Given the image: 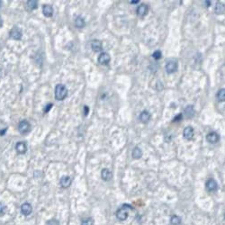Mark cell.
Returning <instances> with one entry per match:
<instances>
[{
    "label": "cell",
    "mask_w": 225,
    "mask_h": 225,
    "mask_svg": "<svg viewBox=\"0 0 225 225\" xmlns=\"http://www.w3.org/2000/svg\"><path fill=\"white\" fill-rule=\"evenodd\" d=\"M101 177L104 181H109L112 178V173L109 169L104 168L101 172Z\"/></svg>",
    "instance_id": "16"
},
{
    "label": "cell",
    "mask_w": 225,
    "mask_h": 225,
    "mask_svg": "<svg viewBox=\"0 0 225 225\" xmlns=\"http://www.w3.org/2000/svg\"><path fill=\"white\" fill-rule=\"evenodd\" d=\"M170 222L172 225H180L181 223V218L177 215H172L170 219Z\"/></svg>",
    "instance_id": "23"
},
{
    "label": "cell",
    "mask_w": 225,
    "mask_h": 225,
    "mask_svg": "<svg viewBox=\"0 0 225 225\" xmlns=\"http://www.w3.org/2000/svg\"><path fill=\"white\" fill-rule=\"evenodd\" d=\"M194 113H195V111H194V107H193L192 105H188V106L186 108V110H185V114L186 115V117H187V118L193 117V116L194 115Z\"/></svg>",
    "instance_id": "20"
},
{
    "label": "cell",
    "mask_w": 225,
    "mask_h": 225,
    "mask_svg": "<svg viewBox=\"0 0 225 225\" xmlns=\"http://www.w3.org/2000/svg\"><path fill=\"white\" fill-rule=\"evenodd\" d=\"M1 77H2V69H0V78H1Z\"/></svg>",
    "instance_id": "33"
},
{
    "label": "cell",
    "mask_w": 225,
    "mask_h": 225,
    "mask_svg": "<svg viewBox=\"0 0 225 225\" xmlns=\"http://www.w3.org/2000/svg\"><path fill=\"white\" fill-rule=\"evenodd\" d=\"M68 95V89L67 87L62 85V84H59L56 86L55 87V98L57 100H63L64 98H66V96Z\"/></svg>",
    "instance_id": "1"
},
{
    "label": "cell",
    "mask_w": 225,
    "mask_h": 225,
    "mask_svg": "<svg viewBox=\"0 0 225 225\" xmlns=\"http://www.w3.org/2000/svg\"><path fill=\"white\" fill-rule=\"evenodd\" d=\"M48 225H60V223L56 220H51L50 221H48Z\"/></svg>",
    "instance_id": "27"
},
{
    "label": "cell",
    "mask_w": 225,
    "mask_h": 225,
    "mask_svg": "<svg viewBox=\"0 0 225 225\" xmlns=\"http://www.w3.org/2000/svg\"><path fill=\"white\" fill-rule=\"evenodd\" d=\"M81 225H93V220L91 218H87L81 222Z\"/></svg>",
    "instance_id": "26"
},
{
    "label": "cell",
    "mask_w": 225,
    "mask_h": 225,
    "mask_svg": "<svg viewBox=\"0 0 225 225\" xmlns=\"http://www.w3.org/2000/svg\"><path fill=\"white\" fill-rule=\"evenodd\" d=\"M91 48H92V50H93L94 51H95V52L100 51H102V48H103L102 42H101L100 41H98V40H94V41L91 42Z\"/></svg>",
    "instance_id": "14"
},
{
    "label": "cell",
    "mask_w": 225,
    "mask_h": 225,
    "mask_svg": "<svg viewBox=\"0 0 225 225\" xmlns=\"http://www.w3.org/2000/svg\"><path fill=\"white\" fill-rule=\"evenodd\" d=\"M206 189L209 192H214L218 189V185L214 179H209L206 182Z\"/></svg>",
    "instance_id": "7"
},
{
    "label": "cell",
    "mask_w": 225,
    "mask_h": 225,
    "mask_svg": "<svg viewBox=\"0 0 225 225\" xmlns=\"http://www.w3.org/2000/svg\"><path fill=\"white\" fill-rule=\"evenodd\" d=\"M71 182H72V179H71L69 177L65 176V177H61V179H60V186H61L63 188H68V187L70 186Z\"/></svg>",
    "instance_id": "12"
},
{
    "label": "cell",
    "mask_w": 225,
    "mask_h": 225,
    "mask_svg": "<svg viewBox=\"0 0 225 225\" xmlns=\"http://www.w3.org/2000/svg\"><path fill=\"white\" fill-rule=\"evenodd\" d=\"M129 210H133V207L128 204H124L122 208L118 209L116 212V217L120 221H125L128 217Z\"/></svg>",
    "instance_id": "2"
},
{
    "label": "cell",
    "mask_w": 225,
    "mask_h": 225,
    "mask_svg": "<svg viewBox=\"0 0 225 225\" xmlns=\"http://www.w3.org/2000/svg\"><path fill=\"white\" fill-rule=\"evenodd\" d=\"M205 4L207 5V7H209L212 3H211V2H209V1H205Z\"/></svg>",
    "instance_id": "32"
},
{
    "label": "cell",
    "mask_w": 225,
    "mask_h": 225,
    "mask_svg": "<svg viewBox=\"0 0 225 225\" xmlns=\"http://www.w3.org/2000/svg\"><path fill=\"white\" fill-rule=\"evenodd\" d=\"M194 129L191 126H188L184 130V137H185V139H186L188 141L192 140L194 138Z\"/></svg>",
    "instance_id": "10"
},
{
    "label": "cell",
    "mask_w": 225,
    "mask_h": 225,
    "mask_svg": "<svg viewBox=\"0 0 225 225\" xmlns=\"http://www.w3.org/2000/svg\"><path fill=\"white\" fill-rule=\"evenodd\" d=\"M42 13L46 17H51L53 15V8L51 6L49 5H45L42 7Z\"/></svg>",
    "instance_id": "13"
},
{
    "label": "cell",
    "mask_w": 225,
    "mask_h": 225,
    "mask_svg": "<svg viewBox=\"0 0 225 225\" xmlns=\"http://www.w3.org/2000/svg\"><path fill=\"white\" fill-rule=\"evenodd\" d=\"M18 129H19V132L22 133V134H26L27 133L30 132V129H31V125L30 124L27 122V121H22L19 123L18 124Z\"/></svg>",
    "instance_id": "3"
},
{
    "label": "cell",
    "mask_w": 225,
    "mask_h": 225,
    "mask_svg": "<svg viewBox=\"0 0 225 225\" xmlns=\"http://www.w3.org/2000/svg\"><path fill=\"white\" fill-rule=\"evenodd\" d=\"M88 112H89L88 106H84V114H85V116H86V115H88Z\"/></svg>",
    "instance_id": "29"
},
{
    "label": "cell",
    "mask_w": 225,
    "mask_h": 225,
    "mask_svg": "<svg viewBox=\"0 0 225 225\" xmlns=\"http://www.w3.org/2000/svg\"><path fill=\"white\" fill-rule=\"evenodd\" d=\"M21 212H22V213H23L24 215L28 216V215H30V214L32 213V212H33V207H32V205H31L29 203H23L22 206H21Z\"/></svg>",
    "instance_id": "5"
},
{
    "label": "cell",
    "mask_w": 225,
    "mask_h": 225,
    "mask_svg": "<svg viewBox=\"0 0 225 225\" xmlns=\"http://www.w3.org/2000/svg\"><path fill=\"white\" fill-rule=\"evenodd\" d=\"M1 4H2V2H1V1H0V6H1Z\"/></svg>",
    "instance_id": "34"
},
{
    "label": "cell",
    "mask_w": 225,
    "mask_h": 225,
    "mask_svg": "<svg viewBox=\"0 0 225 225\" xmlns=\"http://www.w3.org/2000/svg\"><path fill=\"white\" fill-rule=\"evenodd\" d=\"M98 62L102 65H107L110 62V56L106 52H103L98 57Z\"/></svg>",
    "instance_id": "8"
},
{
    "label": "cell",
    "mask_w": 225,
    "mask_h": 225,
    "mask_svg": "<svg viewBox=\"0 0 225 225\" xmlns=\"http://www.w3.org/2000/svg\"><path fill=\"white\" fill-rule=\"evenodd\" d=\"M10 37L14 40H20L22 38V32L20 31L19 28L17 27H14L11 31H10Z\"/></svg>",
    "instance_id": "6"
},
{
    "label": "cell",
    "mask_w": 225,
    "mask_h": 225,
    "mask_svg": "<svg viewBox=\"0 0 225 225\" xmlns=\"http://www.w3.org/2000/svg\"><path fill=\"white\" fill-rule=\"evenodd\" d=\"M216 97L219 102H225V88H222L218 91Z\"/></svg>",
    "instance_id": "22"
},
{
    "label": "cell",
    "mask_w": 225,
    "mask_h": 225,
    "mask_svg": "<svg viewBox=\"0 0 225 225\" xmlns=\"http://www.w3.org/2000/svg\"><path fill=\"white\" fill-rule=\"evenodd\" d=\"M37 5H38V2L37 1H34V0H30V1L27 2V6L28 7L31 9V10H34L37 7Z\"/></svg>",
    "instance_id": "24"
},
{
    "label": "cell",
    "mask_w": 225,
    "mask_h": 225,
    "mask_svg": "<svg viewBox=\"0 0 225 225\" xmlns=\"http://www.w3.org/2000/svg\"><path fill=\"white\" fill-rule=\"evenodd\" d=\"M16 150L18 153L20 154H25L27 150V147H26V144L23 142H17L16 145Z\"/></svg>",
    "instance_id": "11"
},
{
    "label": "cell",
    "mask_w": 225,
    "mask_h": 225,
    "mask_svg": "<svg viewBox=\"0 0 225 225\" xmlns=\"http://www.w3.org/2000/svg\"><path fill=\"white\" fill-rule=\"evenodd\" d=\"M139 2H140L139 0H137V1H131L130 3H131V4H138Z\"/></svg>",
    "instance_id": "31"
},
{
    "label": "cell",
    "mask_w": 225,
    "mask_h": 225,
    "mask_svg": "<svg viewBox=\"0 0 225 225\" xmlns=\"http://www.w3.org/2000/svg\"><path fill=\"white\" fill-rule=\"evenodd\" d=\"M152 57H153V59H155L156 60H158L161 59V57H162V53H161V51H154V52H153Z\"/></svg>",
    "instance_id": "25"
},
{
    "label": "cell",
    "mask_w": 225,
    "mask_h": 225,
    "mask_svg": "<svg viewBox=\"0 0 225 225\" xmlns=\"http://www.w3.org/2000/svg\"><path fill=\"white\" fill-rule=\"evenodd\" d=\"M166 70L169 74L176 72L177 70V62L175 60H169L166 65Z\"/></svg>",
    "instance_id": "4"
},
{
    "label": "cell",
    "mask_w": 225,
    "mask_h": 225,
    "mask_svg": "<svg viewBox=\"0 0 225 225\" xmlns=\"http://www.w3.org/2000/svg\"><path fill=\"white\" fill-rule=\"evenodd\" d=\"M52 105H53L52 104H48V105L46 106V108L44 109V112H45V113H48V112H49V110H51V106H52Z\"/></svg>",
    "instance_id": "30"
},
{
    "label": "cell",
    "mask_w": 225,
    "mask_h": 225,
    "mask_svg": "<svg viewBox=\"0 0 225 225\" xmlns=\"http://www.w3.org/2000/svg\"><path fill=\"white\" fill-rule=\"evenodd\" d=\"M224 12H225V5L221 2H218L215 7V13L217 15H222Z\"/></svg>",
    "instance_id": "18"
},
{
    "label": "cell",
    "mask_w": 225,
    "mask_h": 225,
    "mask_svg": "<svg viewBox=\"0 0 225 225\" xmlns=\"http://www.w3.org/2000/svg\"><path fill=\"white\" fill-rule=\"evenodd\" d=\"M224 219H225V215H224Z\"/></svg>",
    "instance_id": "35"
},
{
    "label": "cell",
    "mask_w": 225,
    "mask_h": 225,
    "mask_svg": "<svg viewBox=\"0 0 225 225\" xmlns=\"http://www.w3.org/2000/svg\"><path fill=\"white\" fill-rule=\"evenodd\" d=\"M148 12H149V8H148V7H147L146 5H141V6H139L138 8H137V14H138V16H146V15L148 14Z\"/></svg>",
    "instance_id": "15"
},
{
    "label": "cell",
    "mask_w": 225,
    "mask_h": 225,
    "mask_svg": "<svg viewBox=\"0 0 225 225\" xmlns=\"http://www.w3.org/2000/svg\"><path fill=\"white\" fill-rule=\"evenodd\" d=\"M133 157L136 159H139L142 157V150L139 147H135L133 150Z\"/></svg>",
    "instance_id": "21"
},
{
    "label": "cell",
    "mask_w": 225,
    "mask_h": 225,
    "mask_svg": "<svg viewBox=\"0 0 225 225\" xmlns=\"http://www.w3.org/2000/svg\"><path fill=\"white\" fill-rule=\"evenodd\" d=\"M5 210H6V206L2 203H0V214H3L5 212Z\"/></svg>",
    "instance_id": "28"
},
{
    "label": "cell",
    "mask_w": 225,
    "mask_h": 225,
    "mask_svg": "<svg viewBox=\"0 0 225 225\" xmlns=\"http://www.w3.org/2000/svg\"><path fill=\"white\" fill-rule=\"evenodd\" d=\"M140 120H141V122H142L144 124L148 123L150 120V114L148 111L142 112V114L140 115Z\"/></svg>",
    "instance_id": "17"
},
{
    "label": "cell",
    "mask_w": 225,
    "mask_h": 225,
    "mask_svg": "<svg viewBox=\"0 0 225 225\" xmlns=\"http://www.w3.org/2000/svg\"><path fill=\"white\" fill-rule=\"evenodd\" d=\"M75 25L77 28H83L86 25V22H85L84 18L81 16H77L75 20Z\"/></svg>",
    "instance_id": "19"
},
{
    "label": "cell",
    "mask_w": 225,
    "mask_h": 225,
    "mask_svg": "<svg viewBox=\"0 0 225 225\" xmlns=\"http://www.w3.org/2000/svg\"><path fill=\"white\" fill-rule=\"evenodd\" d=\"M219 139H220V138H219V135H218L216 133H214V132L208 133L207 136H206V140H207V142H210V143H216V142L219 141Z\"/></svg>",
    "instance_id": "9"
}]
</instances>
